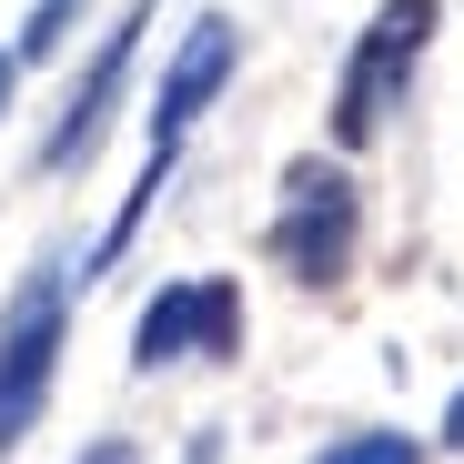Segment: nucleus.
Segmentation results:
<instances>
[{
  "label": "nucleus",
  "instance_id": "f257e3e1",
  "mask_svg": "<svg viewBox=\"0 0 464 464\" xmlns=\"http://www.w3.org/2000/svg\"><path fill=\"white\" fill-rule=\"evenodd\" d=\"M61 343H71V273L61 263H31V283L0 303V454L51 414Z\"/></svg>",
  "mask_w": 464,
  "mask_h": 464
},
{
  "label": "nucleus",
  "instance_id": "f03ea898",
  "mask_svg": "<svg viewBox=\"0 0 464 464\" xmlns=\"http://www.w3.org/2000/svg\"><path fill=\"white\" fill-rule=\"evenodd\" d=\"M434 21H444V0H383V11H373V31L353 41L343 82H334V141H343V151H363V141L383 131V111L404 102V82H414Z\"/></svg>",
  "mask_w": 464,
  "mask_h": 464
},
{
  "label": "nucleus",
  "instance_id": "7ed1b4c3",
  "mask_svg": "<svg viewBox=\"0 0 464 464\" xmlns=\"http://www.w3.org/2000/svg\"><path fill=\"white\" fill-rule=\"evenodd\" d=\"M353 222H363V202H353L343 172L293 162V182H283V222H273V263H283L293 283H343V263H353Z\"/></svg>",
  "mask_w": 464,
  "mask_h": 464
},
{
  "label": "nucleus",
  "instance_id": "20e7f679",
  "mask_svg": "<svg viewBox=\"0 0 464 464\" xmlns=\"http://www.w3.org/2000/svg\"><path fill=\"white\" fill-rule=\"evenodd\" d=\"M151 11H162V0H131V11L102 31L92 71L71 82V102H61V121H51V141H41V162H51V172H71V162H92V151H102L111 111H121V82H131V61H141V31H151Z\"/></svg>",
  "mask_w": 464,
  "mask_h": 464
},
{
  "label": "nucleus",
  "instance_id": "39448f33",
  "mask_svg": "<svg viewBox=\"0 0 464 464\" xmlns=\"http://www.w3.org/2000/svg\"><path fill=\"white\" fill-rule=\"evenodd\" d=\"M232 61H243V31H232V11H202L182 41H172V61H162V92H151V151H182L192 141V121L222 102V82H232Z\"/></svg>",
  "mask_w": 464,
  "mask_h": 464
},
{
  "label": "nucleus",
  "instance_id": "423d86ee",
  "mask_svg": "<svg viewBox=\"0 0 464 464\" xmlns=\"http://www.w3.org/2000/svg\"><path fill=\"white\" fill-rule=\"evenodd\" d=\"M192 363H243V283L232 273L192 283Z\"/></svg>",
  "mask_w": 464,
  "mask_h": 464
},
{
  "label": "nucleus",
  "instance_id": "0eeeda50",
  "mask_svg": "<svg viewBox=\"0 0 464 464\" xmlns=\"http://www.w3.org/2000/svg\"><path fill=\"white\" fill-rule=\"evenodd\" d=\"M192 353V283H162L141 303V324H131V363L141 373H162V363H182Z\"/></svg>",
  "mask_w": 464,
  "mask_h": 464
},
{
  "label": "nucleus",
  "instance_id": "6e6552de",
  "mask_svg": "<svg viewBox=\"0 0 464 464\" xmlns=\"http://www.w3.org/2000/svg\"><path fill=\"white\" fill-rule=\"evenodd\" d=\"M314 464H424V444L414 434H334Z\"/></svg>",
  "mask_w": 464,
  "mask_h": 464
},
{
  "label": "nucleus",
  "instance_id": "1a4fd4ad",
  "mask_svg": "<svg viewBox=\"0 0 464 464\" xmlns=\"http://www.w3.org/2000/svg\"><path fill=\"white\" fill-rule=\"evenodd\" d=\"M82 11H92V0H41V11L21 21V51H11V61H51V51L71 41V21H82Z\"/></svg>",
  "mask_w": 464,
  "mask_h": 464
},
{
  "label": "nucleus",
  "instance_id": "9d476101",
  "mask_svg": "<svg viewBox=\"0 0 464 464\" xmlns=\"http://www.w3.org/2000/svg\"><path fill=\"white\" fill-rule=\"evenodd\" d=\"M82 464H141V454H131L121 434H102V444H82Z\"/></svg>",
  "mask_w": 464,
  "mask_h": 464
},
{
  "label": "nucleus",
  "instance_id": "9b49d317",
  "mask_svg": "<svg viewBox=\"0 0 464 464\" xmlns=\"http://www.w3.org/2000/svg\"><path fill=\"white\" fill-rule=\"evenodd\" d=\"M444 444L464 454V383H454V404H444Z\"/></svg>",
  "mask_w": 464,
  "mask_h": 464
},
{
  "label": "nucleus",
  "instance_id": "f8f14e48",
  "mask_svg": "<svg viewBox=\"0 0 464 464\" xmlns=\"http://www.w3.org/2000/svg\"><path fill=\"white\" fill-rule=\"evenodd\" d=\"M11 92H21V61H11V51H0V111H11Z\"/></svg>",
  "mask_w": 464,
  "mask_h": 464
}]
</instances>
